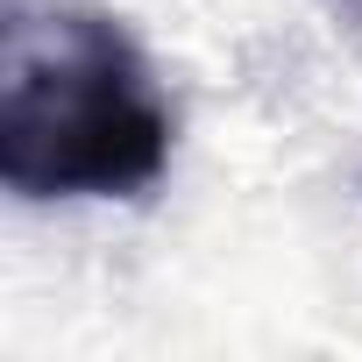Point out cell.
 Here are the masks:
<instances>
[{
	"label": "cell",
	"instance_id": "6da1fadb",
	"mask_svg": "<svg viewBox=\"0 0 362 362\" xmlns=\"http://www.w3.org/2000/svg\"><path fill=\"white\" fill-rule=\"evenodd\" d=\"M177 114L142 43L93 0H8L0 15V185L29 206L142 199L163 185Z\"/></svg>",
	"mask_w": 362,
	"mask_h": 362
}]
</instances>
